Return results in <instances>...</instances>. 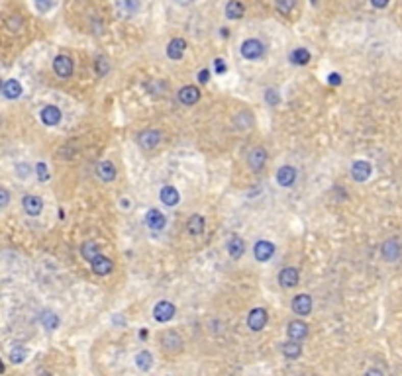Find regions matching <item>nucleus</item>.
Masks as SVG:
<instances>
[{"mask_svg":"<svg viewBox=\"0 0 402 376\" xmlns=\"http://www.w3.org/2000/svg\"><path fill=\"white\" fill-rule=\"evenodd\" d=\"M294 180H296V169H294V167L285 165V167H281V169H279V173H277V182H279L283 188L292 186V184H294Z\"/></svg>","mask_w":402,"mask_h":376,"instance_id":"dca6fc26","label":"nucleus"},{"mask_svg":"<svg viewBox=\"0 0 402 376\" xmlns=\"http://www.w3.org/2000/svg\"><path fill=\"white\" fill-rule=\"evenodd\" d=\"M265 100L269 102L271 106H277V104L281 102V96H279V92H277L275 88H269V90L265 92Z\"/></svg>","mask_w":402,"mask_h":376,"instance_id":"c9c22d12","label":"nucleus"},{"mask_svg":"<svg viewBox=\"0 0 402 376\" xmlns=\"http://www.w3.org/2000/svg\"><path fill=\"white\" fill-rule=\"evenodd\" d=\"M290 61L294 65H308L310 63V51L304 49V47H296L290 53Z\"/></svg>","mask_w":402,"mask_h":376,"instance_id":"c85d7f7f","label":"nucleus"},{"mask_svg":"<svg viewBox=\"0 0 402 376\" xmlns=\"http://www.w3.org/2000/svg\"><path fill=\"white\" fill-rule=\"evenodd\" d=\"M283 355L289 359V361H294L302 355V345L300 341H289V343H283Z\"/></svg>","mask_w":402,"mask_h":376,"instance_id":"a878e982","label":"nucleus"},{"mask_svg":"<svg viewBox=\"0 0 402 376\" xmlns=\"http://www.w3.org/2000/svg\"><path fill=\"white\" fill-rule=\"evenodd\" d=\"M36 171H38V178L41 180V182H45L47 178H49V171H47V167H45V163H38V167H36Z\"/></svg>","mask_w":402,"mask_h":376,"instance_id":"e433bc0d","label":"nucleus"},{"mask_svg":"<svg viewBox=\"0 0 402 376\" xmlns=\"http://www.w3.org/2000/svg\"><path fill=\"white\" fill-rule=\"evenodd\" d=\"M2 94H4V98H8V100H16V98L22 96V85H20L16 78H6V80L2 83Z\"/></svg>","mask_w":402,"mask_h":376,"instance_id":"a211bd4d","label":"nucleus"},{"mask_svg":"<svg viewBox=\"0 0 402 376\" xmlns=\"http://www.w3.org/2000/svg\"><path fill=\"white\" fill-rule=\"evenodd\" d=\"M16 171H18V176H20V178H26V175H28L26 171H30V169H28L26 165H18V167H16Z\"/></svg>","mask_w":402,"mask_h":376,"instance_id":"c03bdc74","label":"nucleus"},{"mask_svg":"<svg viewBox=\"0 0 402 376\" xmlns=\"http://www.w3.org/2000/svg\"><path fill=\"white\" fill-rule=\"evenodd\" d=\"M136 364H138V368L141 370H149L151 366H153V355L149 351H141L136 355Z\"/></svg>","mask_w":402,"mask_h":376,"instance_id":"c756f323","label":"nucleus"},{"mask_svg":"<svg viewBox=\"0 0 402 376\" xmlns=\"http://www.w3.org/2000/svg\"><path fill=\"white\" fill-rule=\"evenodd\" d=\"M6 25H8L10 32H18V30L22 28V18H20L18 14H12V16L6 20Z\"/></svg>","mask_w":402,"mask_h":376,"instance_id":"f704fd0d","label":"nucleus"},{"mask_svg":"<svg viewBox=\"0 0 402 376\" xmlns=\"http://www.w3.org/2000/svg\"><path fill=\"white\" fill-rule=\"evenodd\" d=\"M73 59L69 57V55H57L55 59H53V71H55V75L61 76V78H67V76L73 75Z\"/></svg>","mask_w":402,"mask_h":376,"instance_id":"39448f33","label":"nucleus"},{"mask_svg":"<svg viewBox=\"0 0 402 376\" xmlns=\"http://www.w3.org/2000/svg\"><path fill=\"white\" fill-rule=\"evenodd\" d=\"M400 243L396 241V239H387L383 245H381V255H383V259L385 261H389V263H392V261H396L398 257H400Z\"/></svg>","mask_w":402,"mask_h":376,"instance_id":"9d476101","label":"nucleus"},{"mask_svg":"<svg viewBox=\"0 0 402 376\" xmlns=\"http://www.w3.org/2000/svg\"><path fill=\"white\" fill-rule=\"evenodd\" d=\"M298 280H300V273H298L294 266H287V268H283V271L279 273V284L285 286V288L296 286Z\"/></svg>","mask_w":402,"mask_h":376,"instance_id":"9b49d317","label":"nucleus"},{"mask_svg":"<svg viewBox=\"0 0 402 376\" xmlns=\"http://www.w3.org/2000/svg\"><path fill=\"white\" fill-rule=\"evenodd\" d=\"M294 6H296V0H275V8L279 14H283V16H287L294 10Z\"/></svg>","mask_w":402,"mask_h":376,"instance_id":"473e14b6","label":"nucleus"},{"mask_svg":"<svg viewBox=\"0 0 402 376\" xmlns=\"http://www.w3.org/2000/svg\"><path fill=\"white\" fill-rule=\"evenodd\" d=\"M243 14H245V8L239 0H230L226 4V16L230 20H241Z\"/></svg>","mask_w":402,"mask_h":376,"instance_id":"bb28decb","label":"nucleus"},{"mask_svg":"<svg viewBox=\"0 0 402 376\" xmlns=\"http://www.w3.org/2000/svg\"><path fill=\"white\" fill-rule=\"evenodd\" d=\"M26 357H28V351H26L24 347H14L12 351H10V361H12L14 364H20L26 361Z\"/></svg>","mask_w":402,"mask_h":376,"instance_id":"72a5a7b5","label":"nucleus"},{"mask_svg":"<svg viewBox=\"0 0 402 376\" xmlns=\"http://www.w3.org/2000/svg\"><path fill=\"white\" fill-rule=\"evenodd\" d=\"M204 227H206V220H204V216L194 213V216H190L189 218L187 229H189L190 235H200L202 231H204Z\"/></svg>","mask_w":402,"mask_h":376,"instance_id":"393cba45","label":"nucleus"},{"mask_svg":"<svg viewBox=\"0 0 402 376\" xmlns=\"http://www.w3.org/2000/svg\"><path fill=\"white\" fill-rule=\"evenodd\" d=\"M175 304H171V302L167 300H161L155 304V308H153V317H155V321H159V324H167V321H171L173 317H175Z\"/></svg>","mask_w":402,"mask_h":376,"instance_id":"f03ea898","label":"nucleus"},{"mask_svg":"<svg viewBox=\"0 0 402 376\" xmlns=\"http://www.w3.org/2000/svg\"><path fill=\"white\" fill-rule=\"evenodd\" d=\"M179 100L183 102L185 106H192V104H196V102L200 100V90L196 87H192V85H187V87H183L179 90Z\"/></svg>","mask_w":402,"mask_h":376,"instance_id":"4468645a","label":"nucleus"},{"mask_svg":"<svg viewBox=\"0 0 402 376\" xmlns=\"http://www.w3.org/2000/svg\"><path fill=\"white\" fill-rule=\"evenodd\" d=\"M0 196H2V208H6V206H8V202H10L8 188H0Z\"/></svg>","mask_w":402,"mask_h":376,"instance_id":"58836bf2","label":"nucleus"},{"mask_svg":"<svg viewBox=\"0 0 402 376\" xmlns=\"http://www.w3.org/2000/svg\"><path fill=\"white\" fill-rule=\"evenodd\" d=\"M96 175L104 182H112L116 178V167H114L112 161H100L98 167H96Z\"/></svg>","mask_w":402,"mask_h":376,"instance_id":"4be33fe9","label":"nucleus"},{"mask_svg":"<svg viewBox=\"0 0 402 376\" xmlns=\"http://www.w3.org/2000/svg\"><path fill=\"white\" fill-rule=\"evenodd\" d=\"M122 208H126L128 210V208H130V200H122Z\"/></svg>","mask_w":402,"mask_h":376,"instance_id":"de8ad7c7","label":"nucleus"},{"mask_svg":"<svg viewBox=\"0 0 402 376\" xmlns=\"http://www.w3.org/2000/svg\"><path fill=\"white\" fill-rule=\"evenodd\" d=\"M41 324H43L45 329L53 331V329L59 327V317H57V313H53V312H43L41 313Z\"/></svg>","mask_w":402,"mask_h":376,"instance_id":"7c9ffc66","label":"nucleus"},{"mask_svg":"<svg viewBox=\"0 0 402 376\" xmlns=\"http://www.w3.org/2000/svg\"><path fill=\"white\" fill-rule=\"evenodd\" d=\"M371 173H373V169H371L369 161H355L351 165V178L355 182H365L371 176Z\"/></svg>","mask_w":402,"mask_h":376,"instance_id":"f8f14e48","label":"nucleus"},{"mask_svg":"<svg viewBox=\"0 0 402 376\" xmlns=\"http://www.w3.org/2000/svg\"><path fill=\"white\" fill-rule=\"evenodd\" d=\"M287 333H289L290 339H294V341H302V339H306L308 335V326L300 321V319H292L287 327Z\"/></svg>","mask_w":402,"mask_h":376,"instance_id":"6ab92c4d","label":"nucleus"},{"mask_svg":"<svg viewBox=\"0 0 402 376\" xmlns=\"http://www.w3.org/2000/svg\"><path fill=\"white\" fill-rule=\"evenodd\" d=\"M22 206H24V210L28 216H39L41 210H43V200L36 196V194H28L22 198Z\"/></svg>","mask_w":402,"mask_h":376,"instance_id":"2eb2a0df","label":"nucleus"},{"mask_svg":"<svg viewBox=\"0 0 402 376\" xmlns=\"http://www.w3.org/2000/svg\"><path fill=\"white\" fill-rule=\"evenodd\" d=\"M34 4H36V8L39 12H47L53 6V0H34Z\"/></svg>","mask_w":402,"mask_h":376,"instance_id":"4c0bfd02","label":"nucleus"},{"mask_svg":"<svg viewBox=\"0 0 402 376\" xmlns=\"http://www.w3.org/2000/svg\"><path fill=\"white\" fill-rule=\"evenodd\" d=\"M138 143L143 149H155L161 143V133L157 129H145L138 136Z\"/></svg>","mask_w":402,"mask_h":376,"instance_id":"0eeeda50","label":"nucleus"},{"mask_svg":"<svg viewBox=\"0 0 402 376\" xmlns=\"http://www.w3.org/2000/svg\"><path fill=\"white\" fill-rule=\"evenodd\" d=\"M90 268H92V273L98 276H106L112 273L114 268V263L112 259H108V257H104V255H98L92 263H90Z\"/></svg>","mask_w":402,"mask_h":376,"instance_id":"ddd939ff","label":"nucleus"},{"mask_svg":"<svg viewBox=\"0 0 402 376\" xmlns=\"http://www.w3.org/2000/svg\"><path fill=\"white\" fill-rule=\"evenodd\" d=\"M159 198L163 202L165 206H177L179 200H181V194H179V190L175 186H163L161 188V192H159Z\"/></svg>","mask_w":402,"mask_h":376,"instance_id":"5701e85b","label":"nucleus"},{"mask_svg":"<svg viewBox=\"0 0 402 376\" xmlns=\"http://www.w3.org/2000/svg\"><path fill=\"white\" fill-rule=\"evenodd\" d=\"M328 83H330V85H339V83H341V76H339L338 73H332V75L328 76Z\"/></svg>","mask_w":402,"mask_h":376,"instance_id":"37998d69","label":"nucleus"},{"mask_svg":"<svg viewBox=\"0 0 402 376\" xmlns=\"http://www.w3.org/2000/svg\"><path fill=\"white\" fill-rule=\"evenodd\" d=\"M126 4L130 6V8H132V10H134V8L138 6V2H136V0H126Z\"/></svg>","mask_w":402,"mask_h":376,"instance_id":"49530a36","label":"nucleus"},{"mask_svg":"<svg viewBox=\"0 0 402 376\" xmlns=\"http://www.w3.org/2000/svg\"><path fill=\"white\" fill-rule=\"evenodd\" d=\"M234 124H236V127H239V129H245V127H249V125L253 124V116L249 112H239L236 118H234Z\"/></svg>","mask_w":402,"mask_h":376,"instance_id":"2f4dec72","label":"nucleus"},{"mask_svg":"<svg viewBox=\"0 0 402 376\" xmlns=\"http://www.w3.org/2000/svg\"><path fill=\"white\" fill-rule=\"evenodd\" d=\"M145 224L153 231H161L165 227V224H167V220H165L163 212H159L157 208H151L149 212L145 213Z\"/></svg>","mask_w":402,"mask_h":376,"instance_id":"f3484780","label":"nucleus"},{"mask_svg":"<svg viewBox=\"0 0 402 376\" xmlns=\"http://www.w3.org/2000/svg\"><path fill=\"white\" fill-rule=\"evenodd\" d=\"M265 53V45L259 41V39H245L243 43H241V55H243V59H247V61H255V59H259V57H263Z\"/></svg>","mask_w":402,"mask_h":376,"instance_id":"f257e3e1","label":"nucleus"},{"mask_svg":"<svg viewBox=\"0 0 402 376\" xmlns=\"http://www.w3.org/2000/svg\"><path fill=\"white\" fill-rule=\"evenodd\" d=\"M208 78H210V71H208V69H202L200 73H198V83L206 85V83H208Z\"/></svg>","mask_w":402,"mask_h":376,"instance_id":"ea45409f","label":"nucleus"},{"mask_svg":"<svg viewBox=\"0 0 402 376\" xmlns=\"http://www.w3.org/2000/svg\"><path fill=\"white\" fill-rule=\"evenodd\" d=\"M253 255H255V259L259 261V263H267L273 255H275V245L271 243V241H257L255 243V247H253Z\"/></svg>","mask_w":402,"mask_h":376,"instance_id":"423d86ee","label":"nucleus"},{"mask_svg":"<svg viewBox=\"0 0 402 376\" xmlns=\"http://www.w3.org/2000/svg\"><path fill=\"white\" fill-rule=\"evenodd\" d=\"M94 65L98 67V75H104V73L108 71V65H106V61H104V59H98V61L94 63Z\"/></svg>","mask_w":402,"mask_h":376,"instance_id":"a19ab883","label":"nucleus"},{"mask_svg":"<svg viewBox=\"0 0 402 376\" xmlns=\"http://www.w3.org/2000/svg\"><path fill=\"white\" fill-rule=\"evenodd\" d=\"M161 345L169 355H177V353L183 351L185 343H183V337L177 331H165L163 337H161Z\"/></svg>","mask_w":402,"mask_h":376,"instance_id":"7ed1b4c3","label":"nucleus"},{"mask_svg":"<svg viewBox=\"0 0 402 376\" xmlns=\"http://www.w3.org/2000/svg\"><path fill=\"white\" fill-rule=\"evenodd\" d=\"M214 67H216L218 73H226V63H224V59H216V61H214Z\"/></svg>","mask_w":402,"mask_h":376,"instance_id":"79ce46f5","label":"nucleus"},{"mask_svg":"<svg viewBox=\"0 0 402 376\" xmlns=\"http://www.w3.org/2000/svg\"><path fill=\"white\" fill-rule=\"evenodd\" d=\"M373 2V6H377V8H385L387 4H389V0H371Z\"/></svg>","mask_w":402,"mask_h":376,"instance_id":"a18cd8bd","label":"nucleus"},{"mask_svg":"<svg viewBox=\"0 0 402 376\" xmlns=\"http://www.w3.org/2000/svg\"><path fill=\"white\" fill-rule=\"evenodd\" d=\"M267 151L263 149V147H255V149L249 151V155H247V165H249V169L252 171H255V173H259L261 169L265 167V163H267Z\"/></svg>","mask_w":402,"mask_h":376,"instance_id":"6e6552de","label":"nucleus"},{"mask_svg":"<svg viewBox=\"0 0 402 376\" xmlns=\"http://www.w3.org/2000/svg\"><path fill=\"white\" fill-rule=\"evenodd\" d=\"M292 312L298 313V315H310L312 312V298L308 294H298L292 298V304H290Z\"/></svg>","mask_w":402,"mask_h":376,"instance_id":"1a4fd4ad","label":"nucleus"},{"mask_svg":"<svg viewBox=\"0 0 402 376\" xmlns=\"http://www.w3.org/2000/svg\"><path fill=\"white\" fill-rule=\"evenodd\" d=\"M269 321V313L265 308H253L252 312L247 313V327L252 331H261Z\"/></svg>","mask_w":402,"mask_h":376,"instance_id":"20e7f679","label":"nucleus"},{"mask_svg":"<svg viewBox=\"0 0 402 376\" xmlns=\"http://www.w3.org/2000/svg\"><path fill=\"white\" fill-rule=\"evenodd\" d=\"M98 255H100V251H98V245H96L94 241H85V243L81 245V257L87 259L88 263H92Z\"/></svg>","mask_w":402,"mask_h":376,"instance_id":"cd10ccee","label":"nucleus"},{"mask_svg":"<svg viewBox=\"0 0 402 376\" xmlns=\"http://www.w3.org/2000/svg\"><path fill=\"white\" fill-rule=\"evenodd\" d=\"M228 253H230L232 259H241V255L245 253V243H243V239L238 237V235H234V237L228 241Z\"/></svg>","mask_w":402,"mask_h":376,"instance_id":"b1692460","label":"nucleus"},{"mask_svg":"<svg viewBox=\"0 0 402 376\" xmlns=\"http://www.w3.org/2000/svg\"><path fill=\"white\" fill-rule=\"evenodd\" d=\"M185 49H187V41L183 38H175L173 41H169V45H167V55H169V59H181L183 55H185Z\"/></svg>","mask_w":402,"mask_h":376,"instance_id":"aec40b11","label":"nucleus"},{"mask_svg":"<svg viewBox=\"0 0 402 376\" xmlns=\"http://www.w3.org/2000/svg\"><path fill=\"white\" fill-rule=\"evenodd\" d=\"M61 110L57 108V106H45L43 110H41V122L45 125H57L61 122Z\"/></svg>","mask_w":402,"mask_h":376,"instance_id":"412c9836","label":"nucleus"}]
</instances>
